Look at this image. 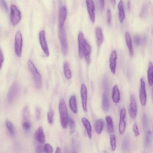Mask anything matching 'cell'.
Here are the masks:
<instances>
[{
    "label": "cell",
    "instance_id": "8992f818",
    "mask_svg": "<svg viewBox=\"0 0 153 153\" xmlns=\"http://www.w3.org/2000/svg\"><path fill=\"white\" fill-rule=\"evenodd\" d=\"M138 106L136 96L134 94L131 96L130 103L129 109V112L131 118L134 119L137 116Z\"/></svg>",
    "mask_w": 153,
    "mask_h": 153
},
{
    "label": "cell",
    "instance_id": "9a60e30c",
    "mask_svg": "<svg viewBox=\"0 0 153 153\" xmlns=\"http://www.w3.org/2000/svg\"><path fill=\"white\" fill-rule=\"evenodd\" d=\"M117 59V52L114 50L112 52L110 60V69L113 75L115 73Z\"/></svg>",
    "mask_w": 153,
    "mask_h": 153
},
{
    "label": "cell",
    "instance_id": "74e56055",
    "mask_svg": "<svg viewBox=\"0 0 153 153\" xmlns=\"http://www.w3.org/2000/svg\"><path fill=\"white\" fill-rule=\"evenodd\" d=\"M22 127L26 131H28L31 127V124L30 122H23L22 124Z\"/></svg>",
    "mask_w": 153,
    "mask_h": 153
},
{
    "label": "cell",
    "instance_id": "7402d4cb",
    "mask_svg": "<svg viewBox=\"0 0 153 153\" xmlns=\"http://www.w3.org/2000/svg\"><path fill=\"white\" fill-rule=\"evenodd\" d=\"M69 107L72 112L74 113L77 112V105L76 97L73 95L70 97L69 101Z\"/></svg>",
    "mask_w": 153,
    "mask_h": 153
},
{
    "label": "cell",
    "instance_id": "bcb514c9",
    "mask_svg": "<svg viewBox=\"0 0 153 153\" xmlns=\"http://www.w3.org/2000/svg\"><path fill=\"white\" fill-rule=\"evenodd\" d=\"M99 1L101 8H103L105 6V1L104 0H100Z\"/></svg>",
    "mask_w": 153,
    "mask_h": 153
},
{
    "label": "cell",
    "instance_id": "7a4b0ae2",
    "mask_svg": "<svg viewBox=\"0 0 153 153\" xmlns=\"http://www.w3.org/2000/svg\"><path fill=\"white\" fill-rule=\"evenodd\" d=\"M60 115V121L61 126L64 129H66L68 124V117L66 106L64 100L61 99L59 106Z\"/></svg>",
    "mask_w": 153,
    "mask_h": 153
},
{
    "label": "cell",
    "instance_id": "7c38bea8",
    "mask_svg": "<svg viewBox=\"0 0 153 153\" xmlns=\"http://www.w3.org/2000/svg\"><path fill=\"white\" fill-rule=\"evenodd\" d=\"M79 53L80 58L84 56V50L85 44L87 41L83 33L80 32L78 35Z\"/></svg>",
    "mask_w": 153,
    "mask_h": 153
},
{
    "label": "cell",
    "instance_id": "836d02e7",
    "mask_svg": "<svg viewBox=\"0 0 153 153\" xmlns=\"http://www.w3.org/2000/svg\"><path fill=\"white\" fill-rule=\"evenodd\" d=\"M54 114V111L52 109L50 110L48 113V122L50 124H52L53 123Z\"/></svg>",
    "mask_w": 153,
    "mask_h": 153
},
{
    "label": "cell",
    "instance_id": "5b68a950",
    "mask_svg": "<svg viewBox=\"0 0 153 153\" xmlns=\"http://www.w3.org/2000/svg\"><path fill=\"white\" fill-rule=\"evenodd\" d=\"M20 90L19 85L15 82L10 87L7 95V101L9 103L14 101L18 95Z\"/></svg>",
    "mask_w": 153,
    "mask_h": 153
},
{
    "label": "cell",
    "instance_id": "83f0119b",
    "mask_svg": "<svg viewBox=\"0 0 153 153\" xmlns=\"http://www.w3.org/2000/svg\"><path fill=\"white\" fill-rule=\"evenodd\" d=\"M6 124L9 133L11 135L14 136L15 134V131L13 124L9 121L7 120L6 121Z\"/></svg>",
    "mask_w": 153,
    "mask_h": 153
},
{
    "label": "cell",
    "instance_id": "e575fe53",
    "mask_svg": "<svg viewBox=\"0 0 153 153\" xmlns=\"http://www.w3.org/2000/svg\"><path fill=\"white\" fill-rule=\"evenodd\" d=\"M143 122L144 129V130H145L147 127L148 124V117L145 113L143 114Z\"/></svg>",
    "mask_w": 153,
    "mask_h": 153
},
{
    "label": "cell",
    "instance_id": "f6af8a7d",
    "mask_svg": "<svg viewBox=\"0 0 153 153\" xmlns=\"http://www.w3.org/2000/svg\"><path fill=\"white\" fill-rule=\"evenodd\" d=\"M41 110L39 107H37L36 109V117L37 119H39L41 117Z\"/></svg>",
    "mask_w": 153,
    "mask_h": 153
},
{
    "label": "cell",
    "instance_id": "2e32d148",
    "mask_svg": "<svg viewBox=\"0 0 153 153\" xmlns=\"http://www.w3.org/2000/svg\"><path fill=\"white\" fill-rule=\"evenodd\" d=\"M35 138L38 142L41 144H43L45 141V136L43 127L40 126L37 129L35 134Z\"/></svg>",
    "mask_w": 153,
    "mask_h": 153
},
{
    "label": "cell",
    "instance_id": "c3c4849f",
    "mask_svg": "<svg viewBox=\"0 0 153 153\" xmlns=\"http://www.w3.org/2000/svg\"><path fill=\"white\" fill-rule=\"evenodd\" d=\"M110 2L112 6L114 8L116 4V1H115V0H112V1H110Z\"/></svg>",
    "mask_w": 153,
    "mask_h": 153
},
{
    "label": "cell",
    "instance_id": "ffe728a7",
    "mask_svg": "<svg viewBox=\"0 0 153 153\" xmlns=\"http://www.w3.org/2000/svg\"><path fill=\"white\" fill-rule=\"evenodd\" d=\"M147 78L149 85L150 86H152L153 83V67L152 62L151 61L149 64Z\"/></svg>",
    "mask_w": 153,
    "mask_h": 153
},
{
    "label": "cell",
    "instance_id": "4fadbf2b",
    "mask_svg": "<svg viewBox=\"0 0 153 153\" xmlns=\"http://www.w3.org/2000/svg\"><path fill=\"white\" fill-rule=\"evenodd\" d=\"M67 14V10L66 6L61 7L59 15V28L64 27V25L66 19Z\"/></svg>",
    "mask_w": 153,
    "mask_h": 153
},
{
    "label": "cell",
    "instance_id": "ac0fdd59",
    "mask_svg": "<svg viewBox=\"0 0 153 153\" xmlns=\"http://www.w3.org/2000/svg\"><path fill=\"white\" fill-rule=\"evenodd\" d=\"M125 37L129 53L131 56H132L134 53L133 48L131 35L128 32H125Z\"/></svg>",
    "mask_w": 153,
    "mask_h": 153
},
{
    "label": "cell",
    "instance_id": "d590c367",
    "mask_svg": "<svg viewBox=\"0 0 153 153\" xmlns=\"http://www.w3.org/2000/svg\"><path fill=\"white\" fill-rule=\"evenodd\" d=\"M45 152L46 153H52L53 149L52 146L49 144H46L44 146Z\"/></svg>",
    "mask_w": 153,
    "mask_h": 153
},
{
    "label": "cell",
    "instance_id": "7bdbcfd3",
    "mask_svg": "<svg viewBox=\"0 0 153 153\" xmlns=\"http://www.w3.org/2000/svg\"><path fill=\"white\" fill-rule=\"evenodd\" d=\"M1 3L3 6L4 9L5 10L6 13H8V8L7 4V3L6 1H0Z\"/></svg>",
    "mask_w": 153,
    "mask_h": 153
},
{
    "label": "cell",
    "instance_id": "f35d334b",
    "mask_svg": "<svg viewBox=\"0 0 153 153\" xmlns=\"http://www.w3.org/2000/svg\"><path fill=\"white\" fill-rule=\"evenodd\" d=\"M133 131L135 137H138L140 135L138 125L136 123H135L133 126Z\"/></svg>",
    "mask_w": 153,
    "mask_h": 153
},
{
    "label": "cell",
    "instance_id": "30bf717a",
    "mask_svg": "<svg viewBox=\"0 0 153 153\" xmlns=\"http://www.w3.org/2000/svg\"><path fill=\"white\" fill-rule=\"evenodd\" d=\"M39 38L40 43L42 50L47 57L50 55L49 49L45 37L44 31L41 30L39 33Z\"/></svg>",
    "mask_w": 153,
    "mask_h": 153
},
{
    "label": "cell",
    "instance_id": "681fc988",
    "mask_svg": "<svg viewBox=\"0 0 153 153\" xmlns=\"http://www.w3.org/2000/svg\"><path fill=\"white\" fill-rule=\"evenodd\" d=\"M127 8L128 10H130L131 8V3L130 1H128L127 3Z\"/></svg>",
    "mask_w": 153,
    "mask_h": 153
},
{
    "label": "cell",
    "instance_id": "8fae6325",
    "mask_svg": "<svg viewBox=\"0 0 153 153\" xmlns=\"http://www.w3.org/2000/svg\"><path fill=\"white\" fill-rule=\"evenodd\" d=\"M80 94L82 100V107L84 110L87 112L88 92L87 88L85 84H82L80 89Z\"/></svg>",
    "mask_w": 153,
    "mask_h": 153
},
{
    "label": "cell",
    "instance_id": "f907efd6",
    "mask_svg": "<svg viewBox=\"0 0 153 153\" xmlns=\"http://www.w3.org/2000/svg\"><path fill=\"white\" fill-rule=\"evenodd\" d=\"M73 150H72V153H77V152L76 150V149H75V147L74 146V144L73 145Z\"/></svg>",
    "mask_w": 153,
    "mask_h": 153
},
{
    "label": "cell",
    "instance_id": "d6a6232c",
    "mask_svg": "<svg viewBox=\"0 0 153 153\" xmlns=\"http://www.w3.org/2000/svg\"><path fill=\"white\" fill-rule=\"evenodd\" d=\"M68 124L71 133H73L75 131V123L74 120L70 117H68Z\"/></svg>",
    "mask_w": 153,
    "mask_h": 153
},
{
    "label": "cell",
    "instance_id": "cb8c5ba5",
    "mask_svg": "<svg viewBox=\"0 0 153 153\" xmlns=\"http://www.w3.org/2000/svg\"><path fill=\"white\" fill-rule=\"evenodd\" d=\"M104 125V121L101 119H97L95 123V131L97 134L100 135L101 134Z\"/></svg>",
    "mask_w": 153,
    "mask_h": 153
},
{
    "label": "cell",
    "instance_id": "d4e9b609",
    "mask_svg": "<svg viewBox=\"0 0 153 153\" xmlns=\"http://www.w3.org/2000/svg\"><path fill=\"white\" fill-rule=\"evenodd\" d=\"M96 33L98 44L100 45L103 40V35L102 29L99 27H97L96 30Z\"/></svg>",
    "mask_w": 153,
    "mask_h": 153
},
{
    "label": "cell",
    "instance_id": "1f68e13d",
    "mask_svg": "<svg viewBox=\"0 0 153 153\" xmlns=\"http://www.w3.org/2000/svg\"><path fill=\"white\" fill-rule=\"evenodd\" d=\"M110 145L112 150L114 151L116 148V140L115 136L111 135L110 137Z\"/></svg>",
    "mask_w": 153,
    "mask_h": 153
},
{
    "label": "cell",
    "instance_id": "ba28073f",
    "mask_svg": "<svg viewBox=\"0 0 153 153\" xmlns=\"http://www.w3.org/2000/svg\"><path fill=\"white\" fill-rule=\"evenodd\" d=\"M22 41L21 33L20 31H18L15 36V48L16 54L19 57H20L21 56Z\"/></svg>",
    "mask_w": 153,
    "mask_h": 153
},
{
    "label": "cell",
    "instance_id": "7dc6e473",
    "mask_svg": "<svg viewBox=\"0 0 153 153\" xmlns=\"http://www.w3.org/2000/svg\"><path fill=\"white\" fill-rule=\"evenodd\" d=\"M55 153H61V148L58 147L57 148Z\"/></svg>",
    "mask_w": 153,
    "mask_h": 153
},
{
    "label": "cell",
    "instance_id": "277c9868",
    "mask_svg": "<svg viewBox=\"0 0 153 153\" xmlns=\"http://www.w3.org/2000/svg\"><path fill=\"white\" fill-rule=\"evenodd\" d=\"M10 17L12 24L15 26L19 22L21 18V14L17 7L12 5L10 8Z\"/></svg>",
    "mask_w": 153,
    "mask_h": 153
},
{
    "label": "cell",
    "instance_id": "f1b7e54d",
    "mask_svg": "<svg viewBox=\"0 0 153 153\" xmlns=\"http://www.w3.org/2000/svg\"><path fill=\"white\" fill-rule=\"evenodd\" d=\"M130 146V140L128 137L126 136L124 138L122 144L123 150L124 152L128 151Z\"/></svg>",
    "mask_w": 153,
    "mask_h": 153
},
{
    "label": "cell",
    "instance_id": "e0dca14e",
    "mask_svg": "<svg viewBox=\"0 0 153 153\" xmlns=\"http://www.w3.org/2000/svg\"><path fill=\"white\" fill-rule=\"evenodd\" d=\"M112 97L113 101L116 103H118L121 99L120 94L118 86H114L112 91Z\"/></svg>",
    "mask_w": 153,
    "mask_h": 153
},
{
    "label": "cell",
    "instance_id": "ab89813d",
    "mask_svg": "<svg viewBox=\"0 0 153 153\" xmlns=\"http://www.w3.org/2000/svg\"><path fill=\"white\" fill-rule=\"evenodd\" d=\"M44 146L41 145H38L35 150L36 153H44Z\"/></svg>",
    "mask_w": 153,
    "mask_h": 153
},
{
    "label": "cell",
    "instance_id": "484cf974",
    "mask_svg": "<svg viewBox=\"0 0 153 153\" xmlns=\"http://www.w3.org/2000/svg\"><path fill=\"white\" fill-rule=\"evenodd\" d=\"M108 131L110 133H112L114 131V127L113 121L111 117L107 116L105 117Z\"/></svg>",
    "mask_w": 153,
    "mask_h": 153
},
{
    "label": "cell",
    "instance_id": "60d3db41",
    "mask_svg": "<svg viewBox=\"0 0 153 153\" xmlns=\"http://www.w3.org/2000/svg\"><path fill=\"white\" fill-rule=\"evenodd\" d=\"M4 60V58L2 52L0 48V70H1L3 64Z\"/></svg>",
    "mask_w": 153,
    "mask_h": 153
},
{
    "label": "cell",
    "instance_id": "f546056e",
    "mask_svg": "<svg viewBox=\"0 0 153 153\" xmlns=\"http://www.w3.org/2000/svg\"><path fill=\"white\" fill-rule=\"evenodd\" d=\"M152 133L151 131H149L147 132L145 140V145L147 148H150L151 145V138Z\"/></svg>",
    "mask_w": 153,
    "mask_h": 153
},
{
    "label": "cell",
    "instance_id": "52a82bcc",
    "mask_svg": "<svg viewBox=\"0 0 153 153\" xmlns=\"http://www.w3.org/2000/svg\"><path fill=\"white\" fill-rule=\"evenodd\" d=\"M140 82L139 99L141 104L143 106H145L146 104L147 100L145 83L142 78H140Z\"/></svg>",
    "mask_w": 153,
    "mask_h": 153
},
{
    "label": "cell",
    "instance_id": "6da1fadb",
    "mask_svg": "<svg viewBox=\"0 0 153 153\" xmlns=\"http://www.w3.org/2000/svg\"><path fill=\"white\" fill-rule=\"evenodd\" d=\"M28 65L32 75L35 86L37 89H40L41 88L42 85L41 75L38 72L36 66L31 60L29 61Z\"/></svg>",
    "mask_w": 153,
    "mask_h": 153
},
{
    "label": "cell",
    "instance_id": "f5cc1de1",
    "mask_svg": "<svg viewBox=\"0 0 153 153\" xmlns=\"http://www.w3.org/2000/svg\"><path fill=\"white\" fill-rule=\"evenodd\" d=\"M144 153H146L145 152H144Z\"/></svg>",
    "mask_w": 153,
    "mask_h": 153
},
{
    "label": "cell",
    "instance_id": "4316f807",
    "mask_svg": "<svg viewBox=\"0 0 153 153\" xmlns=\"http://www.w3.org/2000/svg\"><path fill=\"white\" fill-rule=\"evenodd\" d=\"M64 70L65 76L68 79L71 78L72 76V72L71 71L69 65L67 62H65L64 64Z\"/></svg>",
    "mask_w": 153,
    "mask_h": 153
},
{
    "label": "cell",
    "instance_id": "d6986e66",
    "mask_svg": "<svg viewBox=\"0 0 153 153\" xmlns=\"http://www.w3.org/2000/svg\"><path fill=\"white\" fill-rule=\"evenodd\" d=\"M82 122L85 127L88 136L90 139L92 138V127L89 121L85 117H83L82 119Z\"/></svg>",
    "mask_w": 153,
    "mask_h": 153
},
{
    "label": "cell",
    "instance_id": "816d5d0a",
    "mask_svg": "<svg viewBox=\"0 0 153 153\" xmlns=\"http://www.w3.org/2000/svg\"><path fill=\"white\" fill-rule=\"evenodd\" d=\"M103 153H108V152H107L106 151L104 150L103 151Z\"/></svg>",
    "mask_w": 153,
    "mask_h": 153
},
{
    "label": "cell",
    "instance_id": "3957f363",
    "mask_svg": "<svg viewBox=\"0 0 153 153\" xmlns=\"http://www.w3.org/2000/svg\"><path fill=\"white\" fill-rule=\"evenodd\" d=\"M58 36L61 44L62 52L64 55H66L68 53V44L66 32L64 27L59 28Z\"/></svg>",
    "mask_w": 153,
    "mask_h": 153
},
{
    "label": "cell",
    "instance_id": "ee69618b",
    "mask_svg": "<svg viewBox=\"0 0 153 153\" xmlns=\"http://www.w3.org/2000/svg\"><path fill=\"white\" fill-rule=\"evenodd\" d=\"M107 20L108 23H110L112 20V15L111 11L109 9L107 10Z\"/></svg>",
    "mask_w": 153,
    "mask_h": 153
},
{
    "label": "cell",
    "instance_id": "44dd1931",
    "mask_svg": "<svg viewBox=\"0 0 153 153\" xmlns=\"http://www.w3.org/2000/svg\"><path fill=\"white\" fill-rule=\"evenodd\" d=\"M102 107L103 111L105 112H108L110 108L109 103L107 94L105 93H103L102 96Z\"/></svg>",
    "mask_w": 153,
    "mask_h": 153
},
{
    "label": "cell",
    "instance_id": "603a6c76",
    "mask_svg": "<svg viewBox=\"0 0 153 153\" xmlns=\"http://www.w3.org/2000/svg\"><path fill=\"white\" fill-rule=\"evenodd\" d=\"M119 10V16L120 22L122 23L125 18V14L124 9V4L122 1H120L118 4Z\"/></svg>",
    "mask_w": 153,
    "mask_h": 153
},
{
    "label": "cell",
    "instance_id": "9c48e42d",
    "mask_svg": "<svg viewBox=\"0 0 153 153\" xmlns=\"http://www.w3.org/2000/svg\"><path fill=\"white\" fill-rule=\"evenodd\" d=\"M126 115V110L124 108H122L120 111V120L119 125V130L120 135H123L125 132L126 124L125 119Z\"/></svg>",
    "mask_w": 153,
    "mask_h": 153
},
{
    "label": "cell",
    "instance_id": "b9f144b4",
    "mask_svg": "<svg viewBox=\"0 0 153 153\" xmlns=\"http://www.w3.org/2000/svg\"><path fill=\"white\" fill-rule=\"evenodd\" d=\"M134 41L135 44L137 45H140V38L138 35H136L134 38Z\"/></svg>",
    "mask_w": 153,
    "mask_h": 153
},
{
    "label": "cell",
    "instance_id": "8d00e7d4",
    "mask_svg": "<svg viewBox=\"0 0 153 153\" xmlns=\"http://www.w3.org/2000/svg\"><path fill=\"white\" fill-rule=\"evenodd\" d=\"M147 6L146 4L144 5L140 12V15L143 17H145L147 13Z\"/></svg>",
    "mask_w": 153,
    "mask_h": 153
},
{
    "label": "cell",
    "instance_id": "4dcf8cb0",
    "mask_svg": "<svg viewBox=\"0 0 153 153\" xmlns=\"http://www.w3.org/2000/svg\"><path fill=\"white\" fill-rule=\"evenodd\" d=\"M103 86L105 93L107 94L109 90L108 79L107 76H105L103 80Z\"/></svg>",
    "mask_w": 153,
    "mask_h": 153
},
{
    "label": "cell",
    "instance_id": "5bb4252c",
    "mask_svg": "<svg viewBox=\"0 0 153 153\" xmlns=\"http://www.w3.org/2000/svg\"><path fill=\"white\" fill-rule=\"evenodd\" d=\"M88 13L90 19L92 22L95 21V6L92 0H87L86 1Z\"/></svg>",
    "mask_w": 153,
    "mask_h": 153
}]
</instances>
